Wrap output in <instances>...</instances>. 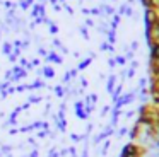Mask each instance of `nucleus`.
I'll use <instances>...</instances> for the list:
<instances>
[{"instance_id": "nucleus-10", "label": "nucleus", "mask_w": 159, "mask_h": 157, "mask_svg": "<svg viewBox=\"0 0 159 157\" xmlns=\"http://www.w3.org/2000/svg\"><path fill=\"white\" fill-rule=\"evenodd\" d=\"M128 133V126H121L120 130H118V137H125Z\"/></svg>"}, {"instance_id": "nucleus-5", "label": "nucleus", "mask_w": 159, "mask_h": 157, "mask_svg": "<svg viewBox=\"0 0 159 157\" xmlns=\"http://www.w3.org/2000/svg\"><path fill=\"white\" fill-rule=\"evenodd\" d=\"M111 126H116V123H118V118L121 116V109H118V108H113V111H111Z\"/></svg>"}, {"instance_id": "nucleus-21", "label": "nucleus", "mask_w": 159, "mask_h": 157, "mask_svg": "<svg viewBox=\"0 0 159 157\" xmlns=\"http://www.w3.org/2000/svg\"><path fill=\"white\" fill-rule=\"evenodd\" d=\"M108 65H110V67H115V65H116V61H115V58H111V60L108 61Z\"/></svg>"}, {"instance_id": "nucleus-4", "label": "nucleus", "mask_w": 159, "mask_h": 157, "mask_svg": "<svg viewBox=\"0 0 159 157\" xmlns=\"http://www.w3.org/2000/svg\"><path fill=\"white\" fill-rule=\"evenodd\" d=\"M128 138H130V142H137V138H139V135H140V125H139L137 121L132 125V128H128Z\"/></svg>"}, {"instance_id": "nucleus-12", "label": "nucleus", "mask_w": 159, "mask_h": 157, "mask_svg": "<svg viewBox=\"0 0 159 157\" xmlns=\"http://www.w3.org/2000/svg\"><path fill=\"white\" fill-rule=\"evenodd\" d=\"M135 114H137V111H134V109H132V111H127V113H125V118H127V119H132Z\"/></svg>"}, {"instance_id": "nucleus-18", "label": "nucleus", "mask_w": 159, "mask_h": 157, "mask_svg": "<svg viewBox=\"0 0 159 157\" xmlns=\"http://www.w3.org/2000/svg\"><path fill=\"white\" fill-rule=\"evenodd\" d=\"M139 48V41H132V44H130V50L132 51H135Z\"/></svg>"}, {"instance_id": "nucleus-13", "label": "nucleus", "mask_w": 159, "mask_h": 157, "mask_svg": "<svg viewBox=\"0 0 159 157\" xmlns=\"http://www.w3.org/2000/svg\"><path fill=\"white\" fill-rule=\"evenodd\" d=\"M135 77V68H128L127 70V78H134Z\"/></svg>"}, {"instance_id": "nucleus-2", "label": "nucleus", "mask_w": 159, "mask_h": 157, "mask_svg": "<svg viewBox=\"0 0 159 157\" xmlns=\"http://www.w3.org/2000/svg\"><path fill=\"white\" fill-rule=\"evenodd\" d=\"M157 20H159L157 10H154V9H144V24H145V27L154 26Z\"/></svg>"}, {"instance_id": "nucleus-11", "label": "nucleus", "mask_w": 159, "mask_h": 157, "mask_svg": "<svg viewBox=\"0 0 159 157\" xmlns=\"http://www.w3.org/2000/svg\"><path fill=\"white\" fill-rule=\"evenodd\" d=\"M115 61H116L118 65H125V63H127V58H125V56H121V55H120V56H116V58H115Z\"/></svg>"}, {"instance_id": "nucleus-17", "label": "nucleus", "mask_w": 159, "mask_h": 157, "mask_svg": "<svg viewBox=\"0 0 159 157\" xmlns=\"http://www.w3.org/2000/svg\"><path fill=\"white\" fill-rule=\"evenodd\" d=\"M89 63H91V58H87V60H84L82 63L79 65V68H86V67H87V65H89Z\"/></svg>"}, {"instance_id": "nucleus-9", "label": "nucleus", "mask_w": 159, "mask_h": 157, "mask_svg": "<svg viewBox=\"0 0 159 157\" xmlns=\"http://www.w3.org/2000/svg\"><path fill=\"white\" fill-rule=\"evenodd\" d=\"M118 24H120V16H115L113 17V22H111V29H116Z\"/></svg>"}, {"instance_id": "nucleus-19", "label": "nucleus", "mask_w": 159, "mask_h": 157, "mask_svg": "<svg viewBox=\"0 0 159 157\" xmlns=\"http://www.w3.org/2000/svg\"><path fill=\"white\" fill-rule=\"evenodd\" d=\"M108 113H110V106H104V108L101 109V114L104 116V114H108Z\"/></svg>"}, {"instance_id": "nucleus-3", "label": "nucleus", "mask_w": 159, "mask_h": 157, "mask_svg": "<svg viewBox=\"0 0 159 157\" xmlns=\"http://www.w3.org/2000/svg\"><path fill=\"white\" fill-rule=\"evenodd\" d=\"M149 60L151 61H159V43L154 41V43L149 44Z\"/></svg>"}, {"instance_id": "nucleus-6", "label": "nucleus", "mask_w": 159, "mask_h": 157, "mask_svg": "<svg viewBox=\"0 0 159 157\" xmlns=\"http://www.w3.org/2000/svg\"><path fill=\"white\" fill-rule=\"evenodd\" d=\"M115 87H116V75H111L110 78H108V84H106V91L108 92H113Z\"/></svg>"}, {"instance_id": "nucleus-14", "label": "nucleus", "mask_w": 159, "mask_h": 157, "mask_svg": "<svg viewBox=\"0 0 159 157\" xmlns=\"http://www.w3.org/2000/svg\"><path fill=\"white\" fill-rule=\"evenodd\" d=\"M151 9L159 10V0H151Z\"/></svg>"}, {"instance_id": "nucleus-8", "label": "nucleus", "mask_w": 159, "mask_h": 157, "mask_svg": "<svg viewBox=\"0 0 159 157\" xmlns=\"http://www.w3.org/2000/svg\"><path fill=\"white\" fill-rule=\"evenodd\" d=\"M147 84H149V80L145 77H142L140 80H139V89H144V87H147Z\"/></svg>"}, {"instance_id": "nucleus-16", "label": "nucleus", "mask_w": 159, "mask_h": 157, "mask_svg": "<svg viewBox=\"0 0 159 157\" xmlns=\"http://www.w3.org/2000/svg\"><path fill=\"white\" fill-rule=\"evenodd\" d=\"M140 3L144 9H151V0H140Z\"/></svg>"}, {"instance_id": "nucleus-7", "label": "nucleus", "mask_w": 159, "mask_h": 157, "mask_svg": "<svg viewBox=\"0 0 159 157\" xmlns=\"http://www.w3.org/2000/svg\"><path fill=\"white\" fill-rule=\"evenodd\" d=\"M149 102H151L152 106H157V108H159V94H151Z\"/></svg>"}, {"instance_id": "nucleus-20", "label": "nucleus", "mask_w": 159, "mask_h": 157, "mask_svg": "<svg viewBox=\"0 0 159 157\" xmlns=\"http://www.w3.org/2000/svg\"><path fill=\"white\" fill-rule=\"evenodd\" d=\"M130 68H135V70H137V68H139V61L137 60H132V67Z\"/></svg>"}, {"instance_id": "nucleus-15", "label": "nucleus", "mask_w": 159, "mask_h": 157, "mask_svg": "<svg viewBox=\"0 0 159 157\" xmlns=\"http://www.w3.org/2000/svg\"><path fill=\"white\" fill-rule=\"evenodd\" d=\"M108 39H110V43H111V44H113L115 41H116V39H115V29H111V31H110V36H108Z\"/></svg>"}, {"instance_id": "nucleus-22", "label": "nucleus", "mask_w": 159, "mask_h": 157, "mask_svg": "<svg viewBox=\"0 0 159 157\" xmlns=\"http://www.w3.org/2000/svg\"><path fill=\"white\" fill-rule=\"evenodd\" d=\"M104 10H106V14H113V9H111V7H104Z\"/></svg>"}, {"instance_id": "nucleus-1", "label": "nucleus", "mask_w": 159, "mask_h": 157, "mask_svg": "<svg viewBox=\"0 0 159 157\" xmlns=\"http://www.w3.org/2000/svg\"><path fill=\"white\" fill-rule=\"evenodd\" d=\"M147 150L144 147H140L137 142H128L121 147V152L118 157H144Z\"/></svg>"}]
</instances>
